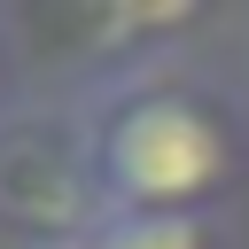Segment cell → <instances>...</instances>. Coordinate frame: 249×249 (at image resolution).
I'll return each mask as SVG.
<instances>
[{"label":"cell","mask_w":249,"mask_h":249,"mask_svg":"<svg viewBox=\"0 0 249 249\" xmlns=\"http://www.w3.org/2000/svg\"><path fill=\"white\" fill-rule=\"evenodd\" d=\"M101 226L93 148L78 101L31 93L0 124V241L8 249H78Z\"/></svg>","instance_id":"7a4b0ae2"},{"label":"cell","mask_w":249,"mask_h":249,"mask_svg":"<svg viewBox=\"0 0 249 249\" xmlns=\"http://www.w3.org/2000/svg\"><path fill=\"white\" fill-rule=\"evenodd\" d=\"M39 86H31V54H23V39H16V16L0 8V124L31 101Z\"/></svg>","instance_id":"277c9868"},{"label":"cell","mask_w":249,"mask_h":249,"mask_svg":"<svg viewBox=\"0 0 249 249\" xmlns=\"http://www.w3.org/2000/svg\"><path fill=\"white\" fill-rule=\"evenodd\" d=\"M101 218H218L249 171V109L195 62H148L78 101Z\"/></svg>","instance_id":"6da1fadb"},{"label":"cell","mask_w":249,"mask_h":249,"mask_svg":"<svg viewBox=\"0 0 249 249\" xmlns=\"http://www.w3.org/2000/svg\"><path fill=\"white\" fill-rule=\"evenodd\" d=\"M78 249H218V218H101Z\"/></svg>","instance_id":"3957f363"}]
</instances>
